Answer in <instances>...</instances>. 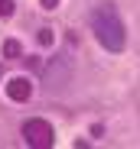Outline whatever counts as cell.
Segmentation results:
<instances>
[{
	"mask_svg": "<svg viewBox=\"0 0 140 149\" xmlns=\"http://www.w3.org/2000/svg\"><path fill=\"white\" fill-rule=\"evenodd\" d=\"M13 13V0H0V16H10Z\"/></svg>",
	"mask_w": 140,
	"mask_h": 149,
	"instance_id": "5b68a950",
	"label": "cell"
},
{
	"mask_svg": "<svg viewBox=\"0 0 140 149\" xmlns=\"http://www.w3.org/2000/svg\"><path fill=\"white\" fill-rule=\"evenodd\" d=\"M30 94H33V84H30V78H10V84H7V97L10 101H30Z\"/></svg>",
	"mask_w": 140,
	"mask_h": 149,
	"instance_id": "3957f363",
	"label": "cell"
},
{
	"mask_svg": "<svg viewBox=\"0 0 140 149\" xmlns=\"http://www.w3.org/2000/svg\"><path fill=\"white\" fill-rule=\"evenodd\" d=\"M39 42L49 45V42H52V29H42V33H39Z\"/></svg>",
	"mask_w": 140,
	"mask_h": 149,
	"instance_id": "8992f818",
	"label": "cell"
},
{
	"mask_svg": "<svg viewBox=\"0 0 140 149\" xmlns=\"http://www.w3.org/2000/svg\"><path fill=\"white\" fill-rule=\"evenodd\" d=\"M88 26L95 33V39L108 49V52H121L127 36H124V23H121V13L114 3H98L95 10L88 13Z\"/></svg>",
	"mask_w": 140,
	"mask_h": 149,
	"instance_id": "6da1fadb",
	"label": "cell"
},
{
	"mask_svg": "<svg viewBox=\"0 0 140 149\" xmlns=\"http://www.w3.org/2000/svg\"><path fill=\"white\" fill-rule=\"evenodd\" d=\"M42 7H46V10H52V7H56V0H42Z\"/></svg>",
	"mask_w": 140,
	"mask_h": 149,
	"instance_id": "52a82bcc",
	"label": "cell"
},
{
	"mask_svg": "<svg viewBox=\"0 0 140 149\" xmlns=\"http://www.w3.org/2000/svg\"><path fill=\"white\" fill-rule=\"evenodd\" d=\"M23 136H26V143H30V146L49 149V146H52V136H56V130H52V123H49V120L33 117V120H26V123H23Z\"/></svg>",
	"mask_w": 140,
	"mask_h": 149,
	"instance_id": "7a4b0ae2",
	"label": "cell"
},
{
	"mask_svg": "<svg viewBox=\"0 0 140 149\" xmlns=\"http://www.w3.org/2000/svg\"><path fill=\"white\" fill-rule=\"evenodd\" d=\"M4 55H7V58H16V55H20V42H16V39H7V42H4Z\"/></svg>",
	"mask_w": 140,
	"mask_h": 149,
	"instance_id": "277c9868",
	"label": "cell"
}]
</instances>
